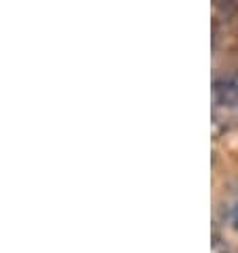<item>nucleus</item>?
<instances>
[{
    "instance_id": "nucleus-2",
    "label": "nucleus",
    "mask_w": 238,
    "mask_h": 253,
    "mask_svg": "<svg viewBox=\"0 0 238 253\" xmlns=\"http://www.w3.org/2000/svg\"><path fill=\"white\" fill-rule=\"evenodd\" d=\"M232 221H234V228L238 230V205L234 207V213H232Z\"/></svg>"
},
{
    "instance_id": "nucleus-1",
    "label": "nucleus",
    "mask_w": 238,
    "mask_h": 253,
    "mask_svg": "<svg viewBox=\"0 0 238 253\" xmlns=\"http://www.w3.org/2000/svg\"><path fill=\"white\" fill-rule=\"evenodd\" d=\"M213 96L219 107L238 109V73H228L213 83Z\"/></svg>"
}]
</instances>
